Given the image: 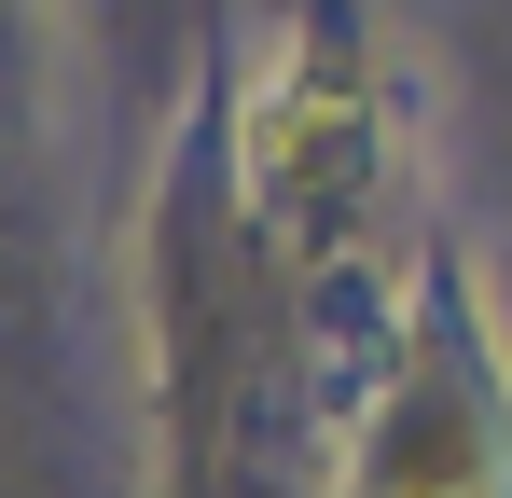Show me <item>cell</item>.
<instances>
[{
	"label": "cell",
	"instance_id": "obj_1",
	"mask_svg": "<svg viewBox=\"0 0 512 498\" xmlns=\"http://www.w3.org/2000/svg\"><path fill=\"white\" fill-rule=\"evenodd\" d=\"M402 360H416L402 346V277L388 263H333L305 291V402H319V429H374Z\"/></svg>",
	"mask_w": 512,
	"mask_h": 498
}]
</instances>
